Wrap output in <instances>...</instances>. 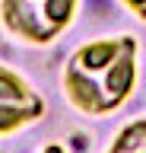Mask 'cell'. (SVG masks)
<instances>
[{
	"mask_svg": "<svg viewBox=\"0 0 146 153\" xmlns=\"http://www.w3.org/2000/svg\"><path fill=\"white\" fill-rule=\"evenodd\" d=\"M136 86V38L111 35L79 45L64 67V96L83 115L117 112Z\"/></svg>",
	"mask_w": 146,
	"mask_h": 153,
	"instance_id": "cell-1",
	"label": "cell"
},
{
	"mask_svg": "<svg viewBox=\"0 0 146 153\" xmlns=\"http://www.w3.org/2000/svg\"><path fill=\"white\" fill-rule=\"evenodd\" d=\"M105 153H146V118L127 121Z\"/></svg>",
	"mask_w": 146,
	"mask_h": 153,
	"instance_id": "cell-4",
	"label": "cell"
},
{
	"mask_svg": "<svg viewBox=\"0 0 146 153\" xmlns=\"http://www.w3.org/2000/svg\"><path fill=\"white\" fill-rule=\"evenodd\" d=\"M79 0H0L7 32L29 45H51L73 22Z\"/></svg>",
	"mask_w": 146,
	"mask_h": 153,
	"instance_id": "cell-2",
	"label": "cell"
},
{
	"mask_svg": "<svg viewBox=\"0 0 146 153\" xmlns=\"http://www.w3.org/2000/svg\"><path fill=\"white\" fill-rule=\"evenodd\" d=\"M121 3H124L136 19H143V22H146V0H121Z\"/></svg>",
	"mask_w": 146,
	"mask_h": 153,
	"instance_id": "cell-5",
	"label": "cell"
},
{
	"mask_svg": "<svg viewBox=\"0 0 146 153\" xmlns=\"http://www.w3.org/2000/svg\"><path fill=\"white\" fill-rule=\"evenodd\" d=\"M45 115V99L16 70L0 64V137L38 121Z\"/></svg>",
	"mask_w": 146,
	"mask_h": 153,
	"instance_id": "cell-3",
	"label": "cell"
},
{
	"mask_svg": "<svg viewBox=\"0 0 146 153\" xmlns=\"http://www.w3.org/2000/svg\"><path fill=\"white\" fill-rule=\"evenodd\" d=\"M41 153H67V150H64L60 143H48V147H45V150H41Z\"/></svg>",
	"mask_w": 146,
	"mask_h": 153,
	"instance_id": "cell-6",
	"label": "cell"
}]
</instances>
